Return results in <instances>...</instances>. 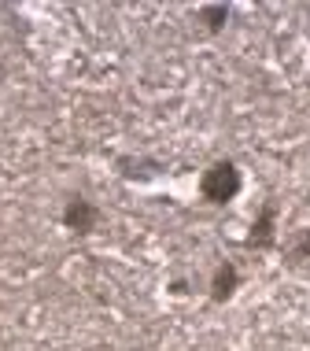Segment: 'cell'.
<instances>
[{
    "mask_svg": "<svg viewBox=\"0 0 310 351\" xmlns=\"http://www.w3.org/2000/svg\"><path fill=\"white\" fill-rule=\"evenodd\" d=\"M200 189H203V196H207L211 204H229L233 196L240 193V170L233 167V163H214V167H207L203 178H200Z\"/></svg>",
    "mask_w": 310,
    "mask_h": 351,
    "instance_id": "6da1fadb",
    "label": "cell"
},
{
    "mask_svg": "<svg viewBox=\"0 0 310 351\" xmlns=\"http://www.w3.org/2000/svg\"><path fill=\"white\" fill-rule=\"evenodd\" d=\"M63 222H67L74 233H89L92 226H96V207H92L86 196H74V200H67V207H63Z\"/></svg>",
    "mask_w": 310,
    "mask_h": 351,
    "instance_id": "7a4b0ae2",
    "label": "cell"
},
{
    "mask_svg": "<svg viewBox=\"0 0 310 351\" xmlns=\"http://www.w3.org/2000/svg\"><path fill=\"white\" fill-rule=\"evenodd\" d=\"M274 204L266 207V211H262V218L255 222V233H251V244H255V248H270V244H274Z\"/></svg>",
    "mask_w": 310,
    "mask_h": 351,
    "instance_id": "3957f363",
    "label": "cell"
},
{
    "mask_svg": "<svg viewBox=\"0 0 310 351\" xmlns=\"http://www.w3.org/2000/svg\"><path fill=\"white\" fill-rule=\"evenodd\" d=\"M237 289V267H218V274H214V300H225L229 292Z\"/></svg>",
    "mask_w": 310,
    "mask_h": 351,
    "instance_id": "277c9868",
    "label": "cell"
},
{
    "mask_svg": "<svg viewBox=\"0 0 310 351\" xmlns=\"http://www.w3.org/2000/svg\"><path fill=\"white\" fill-rule=\"evenodd\" d=\"M200 15L207 19V26H211V30H218V26L225 23V8H203Z\"/></svg>",
    "mask_w": 310,
    "mask_h": 351,
    "instance_id": "5b68a950",
    "label": "cell"
},
{
    "mask_svg": "<svg viewBox=\"0 0 310 351\" xmlns=\"http://www.w3.org/2000/svg\"><path fill=\"white\" fill-rule=\"evenodd\" d=\"M288 255H292V259L299 263V259H307V255H310V230L303 233V237H299V241L292 244V252H288Z\"/></svg>",
    "mask_w": 310,
    "mask_h": 351,
    "instance_id": "8992f818",
    "label": "cell"
}]
</instances>
